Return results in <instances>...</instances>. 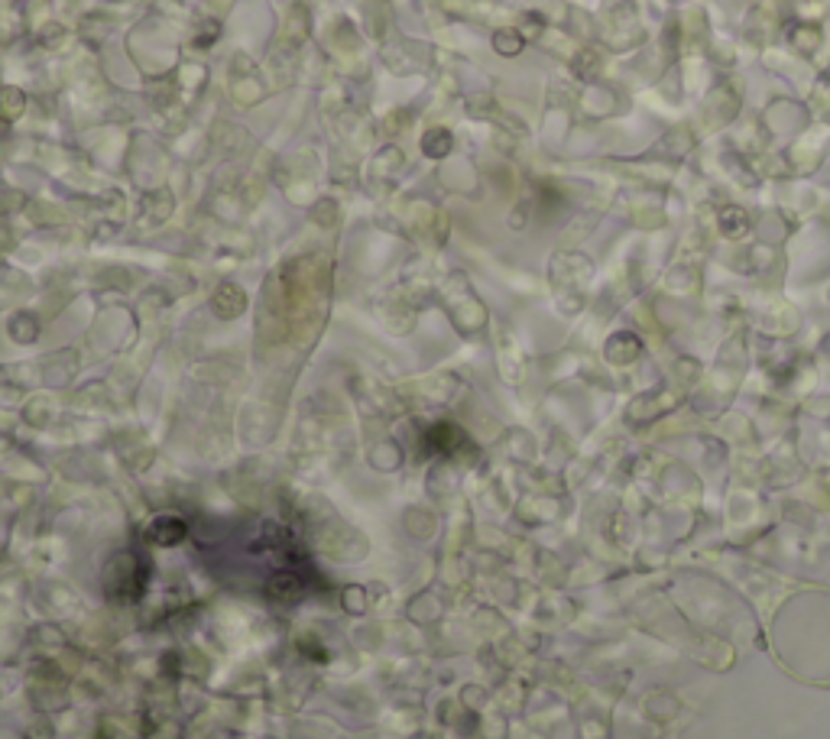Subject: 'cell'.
<instances>
[{"instance_id": "obj_6", "label": "cell", "mask_w": 830, "mask_h": 739, "mask_svg": "<svg viewBox=\"0 0 830 739\" xmlns=\"http://www.w3.org/2000/svg\"><path fill=\"white\" fill-rule=\"evenodd\" d=\"M315 218H318V220H324V218L331 220V218H334V205H331V201H328V208H318V211H315Z\"/></svg>"}, {"instance_id": "obj_5", "label": "cell", "mask_w": 830, "mask_h": 739, "mask_svg": "<svg viewBox=\"0 0 830 739\" xmlns=\"http://www.w3.org/2000/svg\"><path fill=\"white\" fill-rule=\"evenodd\" d=\"M519 36H513V33H496V49L503 52V55H513V52H519Z\"/></svg>"}, {"instance_id": "obj_1", "label": "cell", "mask_w": 830, "mask_h": 739, "mask_svg": "<svg viewBox=\"0 0 830 739\" xmlns=\"http://www.w3.org/2000/svg\"><path fill=\"white\" fill-rule=\"evenodd\" d=\"M214 305H218V312L224 318H234L243 312V292L237 286H220L218 295H214Z\"/></svg>"}, {"instance_id": "obj_3", "label": "cell", "mask_w": 830, "mask_h": 739, "mask_svg": "<svg viewBox=\"0 0 830 739\" xmlns=\"http://www.w3.org/2000/svg\"><path fill=\"white\" fill-rule=\"evenodd\" d=\"M149 532H153L156 542H162V545H176L179 538L185 535V522H179V519H159L153 528H149Z\"/></svg>"}, {"instance_id": "obj_2", "label": "cell", "mask_w": 830, "mask_h": 739, "mask_svg": "<svg viewBox=\"0 0 830 739\" xmlns=\"http://www.w3.org/2000/svg\"><path fill=\"white\" fill-rule=\"evenodd\" d=\"M23 107H26V97H23L20 88H4L0 91V117L4 120L20 117Z\"/></svg>"}, {"instance_id": "obj_4", "label": "cell", "mask_w": 830, "mask_h": 739, "mask_svg": "<svg viewBox=\"0 0 830 739\" xmlns=\"http://www.w3.org/2000/svg\"><path fill=\"white\" fill-rule=\"evenodd\" d=\"M422 149L428 156H445L451 149V133L448 130H428L425 139H422Z\"/></svg>"}]
</instances>
